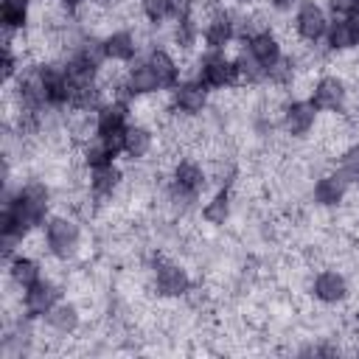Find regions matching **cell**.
<instances>
[{"label":"cell","mask_w":359,"mask_h":359,"mask_svg":"<svg viewBox=\"0 0 359 359\" xmlns=\"http://www.w3.org/2000/svg\"><path fill=\"white\" fill-rule=\"evenodd\" d=\"M79 224L73 219H65V216H53L45 227V241H48V250L59 258V261H67L76 255L79 250Z\"/></svg>","instance_id":"1"},{"label":"cell","mask_w":359,"mask_h":359,"mask_svg":"<svg viewBox=\"0 0 359 359\" xmlns=\"http://www.w3.org/2000/svg\"><path fill=\"white\" fill-rule=\"evenodd\" d=\"M154 289L163 297H182L191 289V278L180 264L157 258L154 261Z\"/></svg>","instance_id":"2"},{"label":"cell","mask_w":359,"mask_h":359,"mask_svg":"<svg viewBox=\"0 0 359 359\" xmlns=\"http://www.w3.org/2000/svg\"><path fill=\"white\" fill-rule=\"evenodd\" d=\"M199 81L205 87H213V90H224V87H233L238 81V67L236 62L213 53V56H205L199 62Z\"/></svg>","instance_id":"3"},{"label":"cell","mask_w":359,"mask_h":359,"mask_svg":"<svg viewBox=\"0 0 359 359\" xmlns=\"http://www.w3.org/2000/svg\"><path fill=\"white\" fill-rule=\"evenodd\" d=\"M311 104L317 112H339L345 104V84L337 76H323L311 90Z\"/></svg>","instance_id":"4"},{"label":"cell","mask_w":359,"mask_h":359,"mask_svg":"<svg viewBox=\"0 0 359 359\" xmlns=\"http://www.w3.org/2000/svg\"><path fill=\"white\" fill-rule=\"evenodd\" d=\"M294 28H297V34H300L306 42H317V39L328 31V20H325L323 8H320L314 0H306V3H300V8H297Z\"/></svg>","instance_id":"5"},{"label":"cell","mask_w":359,"mask_h":359,"mask_svg":"<svg viewBox=\"0 0 359 359\" xmlns=\"http://www.w3.org/2000/svg\"><path fill=\"white\" fill-rule=\"evenodd\" d=\"M314 118H317V109H314L311 101H292V104L283 109V129H286L292 137H303V135L311 132Z\"/></svg>","instance_id":"6"},{"label":"cell","mask_w":359,"mask_h":359,"mask_svg":"<svg viewBox=\"0 0 359 359\" xmlns=\"http://www.w3.org/2000/svg\"><path fill=\"white\" fill-rule=\"evenodd\" d=\"M56 297H59V289H56L53 283H48V280H36L34 286H28V289H25V297H22L28 317H42V314H48V311L56 306Z\"/></svg>","instance_id":"7"},{"label":"cell","mask_w":359,"mask_h":359,"mask_svg":"<svg viewBox=\"0 0 359 359\" xmlns=\"http://www.w3.org/2000/svg\"><path fill=\"white\" fill-rule=\"evenodd\" d=\"M208 104V87L196 79V81H185V84H177L174 87V107L185 115H196L202 112Z\"/></svg>","instance_id":"8"},{"label":"cell","mask_w":359,"mask_h":359,"mask_svg":"<svg viewBox=\"0 0 359 359\" xmlns=\"http://www.w3.org/2000/svg\"><path fill=\"white\" fill-rule=\"evenodd\" d=\"M126 101H112V104H101L98 112H95V132L98 137H107V135H115V132H123L126 129Z\"/></svg>","instance_id":"9"},{"label":"cell","mask_w":359,"mask_h":359,"mask_svg":"<svg viewBox=\"0 0 359 359\" xmlns=\"http://www.w3.org/2000/svg\"><path fill=\"white\" fill-rule=\"evenodd\" d=\"M345 191H348V180L342 171H334V174H323L317 182H314V202L317 205H325V208H334L345 199Z\"/></svg>","instance_id":"10"},{"label":"cell","mask_w":359,"mask_h":359,"mask_svg":"<svg viewBox=\"0 0 359 359\" xmlns=\"http://www.w3.org/2000/svg\"><path fill=\"white\" fill-rule=\"evenodd\" d=\"M311 292H314V297L323 300V303H339V300H345V294H348V283H345V278H342L339 272L323 269V272H317V278H314V283H311Z\"/></svg>","instance_id":"11"},{"label":"cell","mask_w":359,"mask_h":359,"mask_svg":"<svg viewBox=\"0 0 359 359\" xmlns=\"http://www.w3.org/2000/svg\"><path fill=\"white\" fill-rule=\"evenodd\" d=\"M118 90H126V95H149V93L160 90V81H157V76L151 73L149 65H137V67L129 70L126 81Z\"/></svg>","instance_id":"12"},{"label":"cell","mask_w":359,"mask_h":359,"mask_svg":"<svg viewBox=\"0 0 359 359\" xmlns=\"http://www.w3.org/2000/svg\"><path fill=\"white\" fill-rule=\"evenodd\" d=\"M233 36H236V22L227 14H213L210 22L205 25V42L213 50H222Z\"/></svg>","instance_id":"13"},{"label":"cell","mask_w":359,"mask_h":359,"mask_svg":"<svg viewBox=\"0 0 359 359\" xmlns=\"http://www.w3.org/2000/svg\"><path fill=\"white\" fill-rule=\"evenodd\" d=\"M250 53L269 70L278 59H280V42H278V36L275 34H269V31H261V34H255L252 39H250Z\"/></svg>","instance_id":"14"},{"label":"cell","mask_w":359,"mask_h":359,"mask_svg":"<svg viewBox=\"0 0 359 359\" xmlns=\"http://www.w3.org/2000/svg\"><path fill=\"white\" fill-rule=\"evenodd\" d=\"M135 50H137V42L129 31H115L104 39V53L112 62H129L135 56Z\"/></svg>","instance_id":"15"},{"label":"cell","mask_w":359,"mask_h":359,"mask_svg":"<svg viewBox=\"0 0 359 359\" xmlns=\"http://www.w3.org/2000/svg\"><path fill=\"white\" fill-rule=\"evenodd\" d=\"M146 65H149V67H151V73L157 76L160 87H177L180 67H177V62H174L165 50H151V56H149V62H146Z\"/></svg>","instance_id":"16"},{"label":"cell","mask_w":359,"mask_h":359,"mask_svg":"<svg viewBox=\"0 0 359 359\" xmlns=\"http://www.w3.org/2000/svg\"><path fill=\"white\" fill-rule=\"evenodd\" d=\"M121 185V171L109 163V165H98L93 168V177H90V188L98 199H107L115 194V188Z\"/></svg>","instance_id":"17"},{"label":"cell","mask_w":359,"mask_h":359,"mask_svg":"<svg viewBox=\"0 0 359 359\" xmlns=\"http://www.w3.org/2000/svg\"><path fill=\"white\" fill-rule=\"evenodd\" d=\"M123 151H126L132 160H143V157L151 151V132H149L146 126H126Z\"/></svg>","instance_id":"18"},{"label":"cell","mask_w":359,"mask_h":359,"mask_svg":"<svg viewBox=\"0 0 359 359\" xmlns=\"http://www.w3.org/2000/svg\"><path fill=\"white\" fill-rule=\"evenodd\" d=\"M48 325L59 334H73L79 328V309L73 303H56L48 311Z\"/></svg>","instance_id":"19"},{"label":"cell","mask_w":359,"mask_h":359,"mask_svg":"<svg viewBox=\"0 0 359 359\" xmlns=\"http://www.w3.org/2000/svg\"><path fill=\"white\" fill-rule=\"evenodd\" d=\"M325 34H328V45L334 50H348V48H356L359 45V36H356V28H353L351 17L337 20Z\"/></svg>","instance_id":"20"},{"label":"cell","mask_w":359,"mask_h":359,"mask_svg":"<svg viewBox=\"0 0 359 359\" xmlns=\"http://www.w3.org/2000/svg\"><path fill=\"white\" fill-rule=\"evenodd\" d=\"M8 272H11V280L20 289H28V286H34L39 280V264L34 258H28V255H17L11 261V269Z\"/></svg>","instance_id":"21"},{"label":"cell","mask_w":359,"mask_h":359,"mask_svg":"<svg viewBox=\"0 0 359 359\" xmlns=\"http://www.w3.org/2000/svg\"><path fill=\"white\" fill-rule=\"evenodd\" d=\"M0 17H3V28H22L28 20V0H0Z\"/></svg>","instance_id":"22"},{"label":"cell","mask_w":359,"mask_h":359,"mask_svg":"<svg viewBox=\"0 0 359 359\" xmlns=\"http://www.w3.org/2000/svg\"><path fill=\"white\" fill-rule=\"evenodd\" d=\"M230 216V194L227 191H219L205 208H202V219L208 224H224Z\"/></svg>","instance_id":"23"},{"label":"cell","mask_w":359,"mask_h":359,"mask_svg":"<svg viewBox=\"0 0 359 359\" xmlns=\"http://www.w3.org/2000/svg\"><path fill=\"white\" fill-rule=\"evenodd\" d=\"M236 67H238V79L241 81H250V84H255V81H261V79H266V67L250 53V48L236 59Z\"/></svg>","instance_id":"24"},{"label":"cell","mask_w":359,"mask_h":359,"mask_svg":"<svg viewBox=\"0 0 359 359\" xmlns=\"http://www.w3.org/2000/svg\"><path fill=\"white\" fill-rule=\"evenodd\" d=\"M112 157H115V151L98 137V140H93V143H87L84 146V163L90 165V168H98V165H109L112 163Z\"/></svg>","instance_id":"25"},{"label":"cell","mask_w":359,"mask_h":359,"mask_svg":"<svg viewBox=\"0 0 359 359\" xmlns=\"http://www.w3.org/2000/svg\"><path fill=\"white\" fill-rule=\"evenodd\" d=\"M339 171L345 174L348 182H359V143L348 146L339 157Z\"/></svg>","instance_id":"26"},{"label":"cell","mask_w":359,"mask_h":359,"mask_svg":"<svg viewBox=\"0 0 359 359\" xmlns=\"http://www.w3.org/2000/svg\"><path fill=\"white\" fill-rule=\"evenodd\" d=\"M140 6L151 22H163L165 17H171V0H140Z\"/></svg>","instance_id":"27"},{"label":"cell","mask_w":359,"mask_h":359,"mask_svg":"<svg viewBox=\"0 0 359 359\" xmlns=\"http://www.w3.org/2000/svg\"><path fill=\"white\" fill-rule=\"evenodd\" d=\"M328 6H331V11L337 17H353V14H359V0H328Z\"/></svg>","instance_id":"28"},{"label":"cell","mask_w":359,"mask_h":359,"mask_svg":"<svg viewBox=\"0 0 359 359\" xmlns=\"http://www.w3.org/2000/svg\"><path fill=\"white\" fill-rule=\"evenodd\" d=\"M272 6L278 11H292V6H297V0H272Z\"/></svg>","instance_id":"29"},{"label":"cell","mask_w":359,"mask_h":359,"mask_svg":"<svg viewBox=\"0 0 359 359\" xmlns=\"http://www.w3.org/2000/svg\"><path fill=\"white\" fill-rule=\"evenodd\" d=\"M84 0H62V6H67V8H76V6H81Z\"/></svg>","instance_id":"30"}]
</instances>
